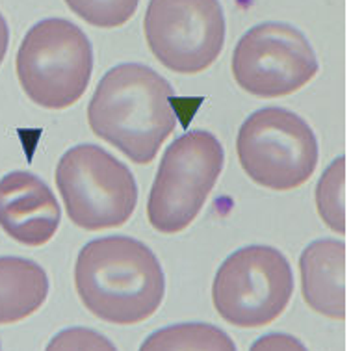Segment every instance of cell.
<instances>
[{
	"label": "cell",
	"mask_w": 351,
	"mask_h": 351,
	"mask_svg": "<svg viewBox=\"0 0 351 351\" xmlns=\"http://www.w3.org/2000/svg\"><path fill=\"white\" fill-rule=\"evenodd\" d=\"M175 90L143 64L115 65L88 106L91 130L134 164H151L179 123Z\"/></svg>",
	"instance_id": "cell-1"
},
{
	"label": "cell",
	"mask_w": 351,
	"mask_h": 351,
	"mask_svg": "<svg viewBox=\"0 0 351 351\" xmlns=\"http://www.w3.org/2000/svg\"><path fill=\"white\" fill-rule=\"evenodd\" d=\"M75 287L93 316L114 326H136L162 305L166 275L149 245L115 234L84 245L75 264Z\"/></svg>",
	"instance_id": "cell-2"
},
{
	"label": "cell",
	"mask_w": 351,
	"mask_h": 351,
	"mask_svg": "<svg viewBox=\"0 0 351 351\" xmlns=\"http://www.w3.org/2000/svg\"><path fill=\"white\" fill-rule=\"evenodd\" d=\"M15 69L23 91L38 106L65 110L82 99L93 73V47L75 23L39 21L21 43Z\"/></svg>",
	"instance_id": "cell-3"
},
{
	"label": "cell",
	"mask_w": 351,
	"mask_h": 351,
	"mask_svg": "<svg viewBox=\"0 0 351 351\" xmlns=\"http://www.w3.org/2000/svg\"><path fill=\"white\" fill-rule=\"evenodd\" d=\"M237 153L245 175L274 192L303 186L319 162L318 138L311 125L279 106L256 110L242 123Z\"/></svg>",
	"instance_id": "cell-4"
},
{
	"label": "cell",
	"mask_w": 351,
	"mask_h": 351,
	"mask_svg": "<svg viewBox=\"0 0 351 351\" xmlns=\"http://www.w3.org/2000/svg\"><path fill=\"white\" fill-rule=\"evenodd\" d=\"M225 153L208 130H190L173 141L162 156L147 201L149 223L162 234L190 227L214 190Z\"/></svg>",
	"instance_id": "cell-5"
},
{
	"label": "cell",
	"mask_w": 351,
	"mask_h": 351,
	"mask_svg": "<svg viewBox=\"0 0 351 351\" xmlns=\"http://www.w3.org/2000/svg\"><path fill=\"white\" fill-rule=\"evenodd\" d=\"M67 216L84 230L121 227L134 214L138 184L121 160L93 143L71 147L56 166Z\"/></svg>",
	"instance_id": "cell-6"
},
{
	"label": "cell",
	"mask_w": 351,
	"mask_h": 351,
	"mask_svg": "<svg viewBox=\"0 0 351 351\" xmlns=\"http://www.w3.org/2000/svg\"><path fill=\"white\" fill-rule=\"evenodd\" d=\"M294 294V275L281 251L247 245L223 261L212 282L217 314L234 327L269 326L287 311Z\"/></svg>",
	"instance_id": "cell-7"
},
{
	"label": "cell",
	"mask_w": 351,
	"mask_h": 351,
	"mask_svg": "<svg viewBox=\"0 0 351 351\" xmlns=\"http://www.w3.org/2000/svg\"><path fill=\"white\" fill-rule=\"evenodd\" d=\"M319 71L305 34L287 23H262L243 34L232 52V75L247 93L262 99L292 95Z\"/></svg>",
	"instance_id": "cell-8"
},
{
	"label": "cell",
	"mask_w": 351,
	"mask_h": 351,
	"mask_svg": "<svg viewBox=\"0 0 351 351\" xmlns=\"http://www.w3.org/2000/svg\"><path fill=\"white\" fill-rule=\"evenodd\" d=\"M143 28L156 60L180 75L208 69L225 45L219 0H151Z\"/></svg>",
	"instance_id": "cell-9"
},
{
	"label": "cell",
	"mask_w": 351,
	"mask_h": 351,
	"mask_svg": "<svg viewBox=\"0 0 351 351\" xmlns=\"http://www.w3.org/2000/svg\"><path fill=\"white\" fill-rule=\"evenodd\" d=\"M62 210L38 175L12 171L0 179V227L15 242L39 247L56 234Z\"/></svg>",
	"instance_id": "cell-10"
},
{
	"label": "cell",
	"mask_w": 351,
	"mask_h": 351,
	"mask_svg": "<svg viewBox=\"0 0 351 351\" xmlns=\"http://www.w3.org/2000/svg\"><path fill=\"white\" fill-rule=\"evenodd\" d=\"M303 300L314 313L346 318V243L324 238L308 243L300 256Z\"/></svg>",
	"instance_id": "cell-11"
},
{
	"label": "cell",
	"mask_w": 351,
	"mask_h": 351,
	"mask_svg": "<svg viewBox=\"0 0 351 351\" xmlns=\"http://www.w3.org/2000/svg\"><path fill=\"white\" fill-rule=\"evenodd\" d=\"M49 277L38 262L23 256H0V326L23 322L43 306Z\"/></svg>",
	"instance_id": "cell-12"
},
{
	"label": "cell",
	"mask_w": 351,
	"mask_h": 351,
	"mask_svg": "<svg viewBox=\"0 0 351 351\" xmlns=\"http://www.w3.org/2000/svg\"><path fill=\"white\" fill-rule=\"evenodd\" d=\"M138 351H238L234 340L212 324H175L143 340Z\"/></svg>",
	"instance_id": "cell-13"
},
{
	"label": "cell",
	"mask_w": 351,
	"mask_h": 351,
	"mask_svg": "<svg viewBox=\"0 0 351 351\" xmlns=\"http://www.w3.org/2000/svg\"><path fill=\"white\" fill-rule=\"evenodd\" d=\"M316 206L329 229L346 232V158L339 156L327 167L316 186Z\"/></svg>",
	"instance_id": "cell-14"
},
{
	"label": "cell",
	"mask_w": 351,
	"mask_h": 351,
	"mask_svg": "<svg viewBox=\"0 0 351 351\" xmlns=\"http://www.w3.org/2000/svg\"><path fill=\"white\" fill-rule=\"evenodd\" d=\"M71 12L97 28H119L134 17L140 0H65Z\"/></svg>",
	"instance_id": "cell-15"
},
{
	"label": "cell",
	"mask_w": 351,
	"mask_h": 351,
	"mask_svg": "<svg viewBox=\"0 0 351 351\" xmlns=\"http://www.w3.org/2000/svg\"><path fill=\"white\" fill-rule=\"evenodd\" d=\"M45 351H117V348L95 329L67 327L52 337Z\"/></svg>",
	"instance_id": "cell-16"
},
{
	"label": "cell",
	"mask_w": 351,
	"mask_h": 351,
	"mask_svg": "<svg viewBox=\"0 0 351 351\" xmlns=\"http://www.w3.org/2000/svg\"><path fill=\"white\" fill-rule=\"evenodd\" d=\"M250 351H308L300 339L287 332H268L253 342Z\"/></svg>",
	"instance_id": "cell-17"
},
{
	"label": "cell",
	"mask_w": 351,
	"mask_h": 351,
	"mask_svg": "<svg viewBox=\"0 0 351 351\" xmlns=\"http://www.w3.org/2000/svg\"><path fill=\"white\" fill-rule=\"evenodd\" d=\"M8 45H10V28H8L4 15L0 13V65H2L4 58H6Z\"/></svg>",
	"instance_id": "cell-18"
},
{
	"label": "cell",
	"mask_w": 351,
	"mask_h": 351,
	"mask_svg": "<svg viewBox=\"0 0 351 351\" xmlns=\"http://www.w3.org/2000/svg\"><path fill=\"white\" fill-rule=\"evenodd\" d=\"M0 351H2V348H0Z\"/></svg>",
	"instance_id": "cell-19"
}]
</instances>
